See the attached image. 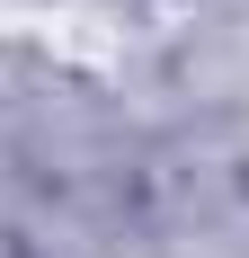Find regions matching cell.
Instances as JSON below:
<instances>
[{"label":"cell","instance_id":"1","mask_svg":"<svg viewBox=\"0 0 249 258\" xmlns=\"http://www.w3.org/2000/svg\"><path fill=\"white\" fill-rule=\"evenodd\" d=\"M231 169H240V187H249V116H240V134H231Z\"/></svg>","mask_w":249,"mask_h":258},{"label":"cell","instance_id":"2","mask_svg":"<svg viewBox=\"0 0 249 258\" xmlns=\"http://www.w3.org/2000/svg\"><path fill=\"white\" fill-rule=\"evenodd\" d=\"M0 258H27V240H18V232H9V223H0Z\"/></svg>","mask_w":249,"mask_h":258}]
</instances>
